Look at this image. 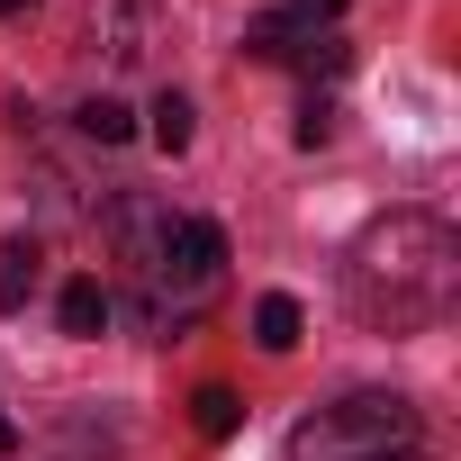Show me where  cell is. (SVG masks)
<instances>
[{"instance_id": "cell-1", "label": "cell", "mask_w": 461, "mask_h": 461, "mask_svg": "<svg viewBox=\"0 0 461 461\" xmlns=\"http://www.w3.org/2000/svg\"><path fill=\"white\" fill-rule=\"evenodd\" d=\"M344 299L371 335H425L452 317L461 299V236L434 208H389L380 226H362V245L344 263Z\"/></svg>"}, {"instance_id": "cell-2", "label": "cell", "mask_w": 461, "mask_h": 461, "mask_svg": "<svg viewBox=\"0 0 461 461\" xmlns=\"http://www.w3.org/2000/svg\"><path fill=\"white\" fill-rule=\"evenodd\" d=\"M109 245H118L127 299H136V317H145L154 335L199 326V317L226 299V226H217V217H172V208H154V199H118Z\"/></svg>"}, {"instance_id": "cell-3", "label": "cell", "mask_w": 461, "mask_h": 461, "mask_svg": "<svg viewBox=\"0 0 461 461\" xmlns=\"http://www.w3.org/2000/svg\"><path fill=\"white\" fill-rule=\"evenodd\" d=\"M389 452H416V407L398 389H353L290 425V461H389Z\"/></svg>"}, {"instance_id": "cell-4", "label": "cell", "mask_w": 461, "mask_h": 461, "mask_svg": "<svg viewBox=\"0 0 461 461\" xmlns=\"http://www.w3.org/2000/svg\"><path fill=\"white\" fill-rule=\"evenodd\" d=\"M91 46L109 64H145L163 46V10L154 0H91Z\"/></svg>"}, {"instance_id": "cell-5", "label": "cell", "mask_w": 461, "mask_h": 461, "mask_svg": "<svg viewBox=\"0 0 461 461\" xmlns=\"http://www.w3.org/2000/svg\"><path fill=\"white\" fill-rule=\"evenodd\" d=\"M37 281H46V245H37V236H10V245H0V317L28 308Z\"/></svg>"}, {"instance_id": "cell-6", "label": "cell", "mask_w": 461, "mask_h": 461, "mask_svg": "<svg viewBox=\"0 0 461 461\" xmlns=\"http://www.w3.org/2000/svg\"><path fill=\"white\" fill-rule=\"evenodd\" d=\"M299 335H308V317H299V299H290V290L254 299V344H263V353H290Z\"/></svg>"}, {"instance_id": "cell-7", "label": "cell", "mask_w": 461, "mask_h": 461, "mask_svg": "<svg viewBox=\"0 0 461 461\" xmlns=\"http://www.w3.org/2000/svg\"><path fill=\"white\" fill-rule=\"evenodd\" d=\"M55 317H64V335H100V326H109V290H100V281L82 272V281H64Z\"/></svg>"}, {"instance_id": "cell-8", "label": "cell", "mask_w": 461, "mask_h": 461, "mask_svg": "<svg viewBox=\"0 0 461 461\" xmlns=\"http://www.w3.org/2000/svg\"><path fill=\"white\" fill-rule=\"evenodd\" d=\"M145 118H154V127H145V136H154V145H163V154H190V136H199V109H190V100H181V91H163V100H154V109H145Z\"/></svg>"}, {"instance_id": "cell-9", "label": "cell", "mask_w": 461, "mask_h": 461, "mask_svg": "<svg viewBox=\"0 0 461 461\" xmlns=\"http://www.w3.org/2000/svg\"><path fill=\"white\" fill-rule=\"evenodd\" d=\"M190 425H199L208 443H226V434L245 425V398H236V389H199V398H190Z\"/></svg>"}, {"instance_id": "cell-10", "label": "cell", "mask_w": 461, "mask_h": 461, "mask_svg": "<svg viewBox=\"0 0 461 461\" xmlns=\"http://www.w3.org/2000/svg\"><path fill=\"white\" fill-rule=\"evenodd\" d=\"M73 127H82L91 145H127V136H136V118H127L118 100H82V109H73Z\"/></svg>"}, {"instance_id": "cell-11", "label": "cell", "mask_w": 461, "mask_h": 461, "mask_svg": "<svg viewBox=\"0 0 461 461\" xmlns=\"http://www.w3.org/2000/svg\"><path fill=\"white\" fill-rule=\"evenodd\" d=\"M290 64H299V73H308V82H317V73H344V64H353V46H344V37H335V28H326V37H308V46H299V55H290Z\"/></svg>"}, {"instance_id": "cell-12", "label": "cell", "mask_w": 461, "mask_h": 461, "mask_svg": "<svg viewBox=\"0 0 461 461\" xmlns=\"http://www.w3.org/2000/svg\"><path fill=\"white\" fill-rule=\"evenodd\" d=\"M335 118H344L335 100H299V127H290V136H299V145H326V136H335Z\"/></svg>"}, {"instance_id": "cell-13", "label": "cell", "mask_w": 461, "mask_h": 461, "mask_svg": "<svg viewBox=\"0 0 461 461\" xmlns=\"http://www.w3.org/2000/svg\"><path fill=\"white\" fill-rule=\"evenodd\" d=\"M335 10H344V0H281L290 28H335Z\"/></svg>"}, {"instance_id": "cell-14", "label": "cell", "mask_w": 461, "mask_h": 461, "mask_svg": "<svg viewBox=\"0 0 461 461\" xmlns=\"http://www.w3.org/2000/svg\"><path fill=\"white\" fill-rule=\"evenodd\" d=\"M19 452V425H10V407H0V461H10Z\"/></svg>"}, {"instance_id": "cell-15", "label": "cell", "mask_w": 461, "mask_h": 461, "mask_svg": "<svg viewBox=\"0 0 461 461\" xmlns=\"http://www.w3.org/2000/svg\"><path fill=\"white\" fill-rule=\"evenodd\" d=\"M19 10H37V0H0V19H19Z\"/></svg>"}, {"instance_id": "cell-16", "label": "cell", "mask_w": 461, "mask_h": 461, "mask_svg": "<svg viewBox=\"0 0 461 461\" xmlns=\"http://www.w3.org/2000/svg\"><path fill=\"white\" fill-rule=\"evenodd\" d=\"M389 461H434V452H389Z\"/></svg>"}]
</instances>
